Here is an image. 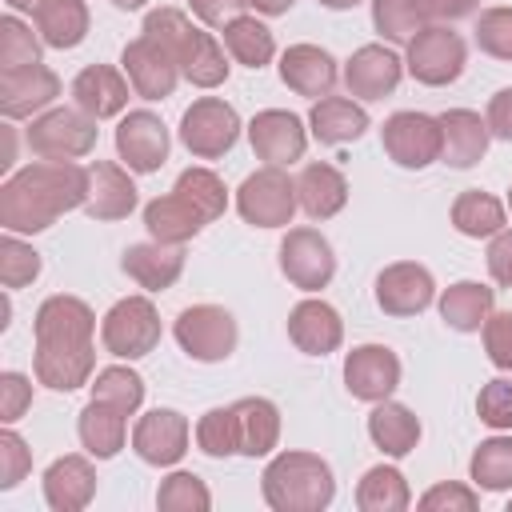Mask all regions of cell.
I'll list each match as a JSON object with an SVG mask.
<instances>
[{
    "label": "cell",
    "mask_w": 512,
    "mask_h": 512,
    "mask_svg": "<svg viewBox=\"0 0 512 512\" xmlns=\"http://www.w3.org/2000/svg\"><path fill=\"white\" fill-rule=\"evenodd\" d=\"M120 268L128 280H136L144 292H164L180 280L184 272V248L180 244H160V240H148V244H128L124 256H120Z\"/></svg>",
    "instance_id": "obj_27"
},
{
    "label": "cell",
    "mask_w": 512,
    "mask_h": 512,
    "mask_svg": "<svg viewBox=\"0 0 512 512\" xmlns=\"http://www.w3.org/2000/svg\"><path fill=\"white\" fill-rule=\"evenodd\" d=\"M436 300V280L416 260H396L376 276V304L384 316H420Z\"/></svg>",
    "instance_id": "obj_19"
},
{
    "label": "cell",
    "mask_w": 512,
    "mask_h": 512,
    "mask_svg": "<svg viewBox=\"0 0 512 512\" xmlns=\"http://www.w3.org/2000/svg\"><path fill=\"white\" fill-rule=\"evenodd\" d=\"M508 512H512V500H508Z\"/></svg>",
    "instance_id": "obj_62"
},
{
    "label": "cell",
    "mask_w": 512,
    "mask_h": 512,
    "mask_svg": "<svg viewBox=\"0 0 512 512\" xmlns=\"http://www.w3.org/2000/svg\"><path fill=\"white\" fill-rule=\"evenodd\" d=\"M196 448L212 460H228V456H240V432H236V412L232 404L224 408H208L200 420H196Z\"/></svg>",
    "instance_id": "obj_41"
},
{
    "label": "cell",
    "mask_w": 512,
    "mask_h": 512,
    "mask_svg": "<svg viewBox=\"0 0 512 512\" xmlns=\"http://www.w3.org/2000/svg\"><path fill=\"white\" fill-rule=\"evenodd\" d=\"M288 340L304 356H328L344 344V320L328 300L308 296L288 312Z\"/></svg>",
    "instance_id": "obj_24"
},
{
    "label": "cell",
    "mask_w": 512,
    "mask_h": 512,
    "mask_svg": "<svg viewBox=\"0 0 512 512\" xmlns=\"http://www.w3.org/2000/svg\"><path fill=\"white\" fill-rule=\"evenodd\" d=\"M436 120H440V136H444L440 160L448 168H460V172L476 168L484 160V152H488V140H492L488 120L480 112H472V108H448Z\"/></svg>",
    "instance_id": "obj_25"
},
{
    "label": "cell",
    "mask_w": 512,
    "mask_h": 512,
    "mask_svg": "<svg viewBox=\"0 0 512 512\" xmlns=\"http://www.w3.org/2000/svg\"><path fill=\"white\" fill-rule=\"evenodd\" d=\"M440 320L452 332H480L484 320L496 312V288L480 284V280H456L440 292Z\"/></svg>",
    "instance_id": "obj_34"
},
{
    "label": "cell",
    "mask_w": 512,
    "mask_h": 512,
    "mask_svg": "<svg viewBox=\"0 0 512 512\" xmlns=\"http://www.w3.org/2000/svg\"><path fill=\"white\" fill-rule=\"evenodd\" d=\"M324 8H332V12H344V8H356L360 0H320Z\"/></svg>",
    "instance_id": "obj_60"
},
{
    "label": "cell",
    "mask_w": 512,
    "mask_h": 512,
    "mask_svg": "<svg viewBox=\"0 0 512 512\" xmlns=\"http://www.w3.org/2000/svg\"><path fill=\"white\" fill-rule=\"evenodd\" d=\"M472 40L492 60H512V8H484L476 16Z\"/></svg>",
    "instance_id": "obj_47"
},
{
    "label": "cell",
    "mask_w": 512,
    "mask_h": 512,
    "mask_svg": "<svg viewBox=\"0 0 512 512\" xmlns=\"http://www.w3.org/2000/svg\"><path fill=\"white\" fill-rule=\"evenodd\" d=\"M32 24L40 32V40L48 48H76L84 44L88 28H92V12L84 0H44L36 12H32Z\"/></svg>",
    "instance_id": "obj_35"
},
{
    "label": "cell",
    "mask_w": 512,
    "mask_h": 512,
    "mask_svg": "<svg viewBox=\"0 0 512 512\" xmlns=\"http://www.w3.org/2000/svg\"><path fill=\"white\" fill-rule=\"evenodd\" d=\"M476 416L496 432L512 428V376H496L476 392Z\"/></svg>",
    "instance_id": "obj_48"
},
{
    "label": "cell",
    "mask_w": 512,
    "mask_h": 512,
    "mask_svg": "<svg viewBox=\"0 0 512 512\" xmlns=\"http://www.w3.org/2000/svg\"><path fill=\"white\" fill-rule=\"evenodd\" d=\"M428 8L424 0H372V28L388 40V44H412L416 32L428 28Z\"/></svg>",
    "instance_id": "obj_40"
},
{
    "label": "cell",
    "mask_w": 512,
    "mask_h": 512,
    "mask_svg": "<svg viewBox=\"0 0 512 512\" xmlns=\"http://www.w3.org/2000/svg\"><path fill=\"white\" fill-rule=\"evenodd\" d=\"M380 144L388 152V160L396 168H408V172H420L428 164L440 160V148H444V136H440V120L428 116V112H392L380 128Z\"/></svg>",
    "instance_id": "obj_11"
},
{
    "label": "cell",
    "mask_w": 512,
    "mask_h": 512,
    "mask_svg": "<svg viewBox=\"0 0 512 512\" xmlns=\"http://www.w3.org/2000/svg\"><path fill=\"white\" fill-rule=\"evenodd\" d=\"M44 504L52 512H80L92 504L96 496V468L88 456L80 452H68V456H56L48 468H44Z\"/></svg>",
    "instance_id": "obj_23"
},
{
    "label": "cell",
    "mask_w": 512,
    "mask_h": 512,
    "mask_svg": "<svg viewBox=\"0 0 512 512\" xmlns=\"http://www.w3.org/2000/svg\"><path fill=\"white\" fill-rule=\"evenodd\" d=\"M220 40H224V48H228V56H232L236 64L256 68V72H260L264 64H272V56H276V36H272V28H268L264 20H256V16H244V12L220 28Z\"/></svg>",
    "instance_id": "obj_37"
},
{
    "label": "cell",
    "mask_w": 512,
    "mask_h": 512,
    "mask_svg": "<svg viewBox=\"0 0 512 512\" xmlns=\"http://www.w3.org/2000/svg\"><path fill=\"white\" fill-rule=\"evenodd\" d=\"M296 200L308 220H332L348 204V180L328 160H308L296 176Z\"/></svg>",
    "instance_id": "obj_28"
},
{
    "label": "cell",
    "mask_w": 512,
    "mask_h": 512,
    "mask_svg": "<svg viewBox=\"0 0 512 512\" xmlns=\"http://www.w3.org/2000/svg\"><path fill=\"white\" fill-rule=\"evenodd\" d=\"M180 196H188L200 212H204V220L212 224V220H220L224 216V208H228V188H224V180L212 172V168H184L180 176H176V184H172Z\"/></svg>",
    "instance_id": "obj_43"
},
{
    "label": "cell",
    "mask_w": 512,
    "mask_h": 512,
    "mask_svg": "<svg viewBox=\"0 0 512 512\" xmlns=\"http://www.w3.org/2000/svg\"><path fill=\"white\" fill-rule=\"evenodd\" d=\"M4 4H8L12 12H36V8L44 4V0H4Z\"/></svg>",
    "instance_id": "obj_58"
},
{
    "label": "cell",
    "mask_w": 512,
    "mask_h": 512,
    "mask_svg": "<svg viewBox=\"0 0 512 512\" xmlns=\"http://www.w3.org/2000/svg\"><path fill=\"white\" fill-rule=\"evenodd\" d=\"M236 140H240V116L220 96H200L180 116V144L196 160H220L236 148Z\"/></svg>",
    "instance_id": "obj_10"
},
{
    "label": "cell",
    "mask_w": 512,
    "mask_h": 512,
    "mask_svg": "<svg viewBox=\"0 0 512 512\" xmlns=\"http://www.w3.org/2000/svg\"><path fill=\"white\" fill-rule=\"evenodd\" d=\"M100 344L104 352L120 360H140L156 352L160 344V312L148 296H124L116 300L100 320Z\"/></svg>",
    "instance_id": "obj_6"
},
{
    "label": "cell",
    "mask_w": 512,
    "mask_h": 512,
    "mask_svg": "<svg viewBox=\"0 0 512 512\" xmlns=\"http://www.w3.org/2000/svg\"><path fill=\"white\" fill-rule=\"evenodd\" d=\"M452 228L468 240H492L504 224H508V208L492 196V192H480V188H464L456 200H452Z\"/></svg>",
    "instance_id": "obj_36"
},
{
    "label": "cell",
    "mask_w": 512,
    "mask_h": 512,
    "mask_svg": "<svg viewBox=\"0 0 512 512\" xmlns=\"http://www.w3.org/2000/svg\"><path fill=\"white\" fill-rule=\"evenodd\" d=\"M120 68H124V76H128V84H132V92H136L140 100H164V96H172L176 84L184 80L176 56H172L160 40H152V36H144V32L124 44Z\"/></svg>",
    "instance_id": "obj_13"
},
{
    "label": "cell",
    "mask_w": 512,
    "mask_h": 512,
    "mask_svg": "<svg viewBox=\"0 0 512 512\" xmlns=\"http://www.w3.org/2000/svg\"><path fill=\"white\" fill-rule=\"evenodd\" d=\"M156 508L160 512H208L212 492L196 472H168L156 488Z\"/></svg>",
    "instance_id": "obj_44"
},
{
    "label": "cell",
    "mask_w": 512,
    "mask_h": 512,
    "mask_svg": "<svg viewBox=\"0 0 512 512\" xmlns=\"http://www.w3.org/2000/svg\"><path fill=\"white\" fill-rule=\"evenodd\" d=\"M464 64H468V44L448 24H428L424 32H416L408 44V56H404V72L428 88H444V84L460 80Z\"/></svg>",
    "instance_id": "obj_8"
},
{
    "label": "cell",
    "mask_w": 512,
    "mask_h": 512,
    "mask_svg": "<svg viewBox=\"0 0 512 512\" xmlns=\"http://www.w3.org/2000/svg\"><path fill=\"white\" fill-rule=\"evenodd\" d=\"M296 208H300L296 180L284 168L264 164L252 176H244V184L236 188V212L252 228H288Z\"/></svg>",
    "instance_id": "obj_5"
},
{
    "label": "cell",
    "mask_w": 512,
    "mask_h": 512,
    "mask_svg": "<svg viewBox=\"0 0 512 512\" xmlns=\"http://www.w3.org/2000/svg\"><path fill=\"white\" fill-rule=\"evenodd\" d=\"M204 212L188 200V196H180L176 188L168 192V196H156V200H148L144 204V228H148V236L152 240H160V244H188L192 236H200L204 232Z\"/></svg>",
    "instance_id": "obj_29"
},
{
    "label": "cell",
    "mask_w": 512,
    "mask_h": 512,
    "mask_svg": "<svg viewBox=\"0 0 512 512\" xmlns=\"http://www.w3.org/2000/svg\"><path fill=\"white\" fill-rule=\"evenodd\" d=\"M92 176L76 160H32L0 184V228L16 236H36L52 228L64 212L88 204Z\"/></svg>",
    "instance_id": "obj_2"
},
{
    "label": "cell",
    "mask_w": 512,
    "mask_h": 512,
    "mask_svg": "<svg viewBox=\"0 0 512 512\" xmlns=\"http://www.w3.org/2000/svg\"><path fill=\"white\" fill-rule=\"evenodd\" d=\"M484 120H488V132H492L496 140H512V88H500V92L488 100Z\"/></svg>",
    "instance_id": "obj_55"
},
{
    "label": "cell",
    "mask_w": 512,
    "mask_h": 512,
    "mask_svg": "<svg viewBox=\"0 0 512 512\" xmlns=\"http://www.w3.org/2000/svg\"><path fill=\"white\" fill-rule=\"evenodd\" d=\"M260 496L272 512H324L336 496V476L332 464L316 452H276L264 464L260 476Z\"/></svg>",
    "instance_id": "obj_4"
},
{
    "label": "cell",
    "mask_w": 512,
    "mask_h": 512,
    "mask_svg": "<svg viewBox=\"0 0 512 512\" xmlns=\"http://www.w3.org/2000/svg\"><path fill=\"white\" fill-rule=\"evenodd\" d=\"M412 504V488L400 468L376 464L356 484V508L360 512H404Z\"/></svg>",
    "instance_id": "obj_38"
},
{
    "label": "cell",
    "mask_w": 512,
    "mask_h": 512,
    "mask_svg": "<svg viewBox=\"0 0 512 512\" xmlns=\"http://www.w3.org/2000/svg\"><path fill=\"white\" fill-rule=\"evenodd\" d=\"M232 412H236V432H240V456L248 460L272 456V448L280 444V408L268 396H240Z\"/></svg>",
    "instance_id": "obj_32"
},
{
    "label": "cell",
    "mask_w": 512,
    "mask_h": 512,
    "mask_svg": "<svg viewBox=\"0 0 512 512\" xmlns=\"http://www.w3.org/2000/svg\"><path fill=\"white\" fill-rule=\"evenodd\" d=\"M128 172H132V168H120V164H112V160H92V164H88L92 192H88L84 212H88L92 220L108 224V220L132 216V208H136L140 196H136V184H132Z\"/></svg>",
    "instance_id": "obj_26"
},
{
    "label": "cell",
    "mask_w": 512,
    "mask_h": 512,
    "mask_svg": "<svg viewBox=\"0 0 512 512\" xmlns=\"http://www.w3.org/2000/svg\"><path fill=\"white\" fill-rule=\"evenodd\" d=\"M248 144L252 152L272 164V168H288L296 160H304V148H308V128L296 112L288 108H264L248 120Z\"/></svg>",
    "instance_id": "obj_15"
},
{
    "label": "cell",
    "mask_w": 512,
    "mask_h": 512,
    "mask_svg": "<svg viewBox=\"0 0 512 512\" xmlns=\"http://www.w3.org/2000/svg\"><path fill=\"white\" fill-rule=\"evenodd\" d=\"M40 268H44V260H40V252L32 244H24L16 232H4L0 236V284L8 292L32 284L40 276Z\"/></svg>",
    "instance_id": "obj_45"
},
{
    "label": "cell",
    "mask_w": 512,
    "mask_h": 512,
    "mask_svg": "<svg viewBox=\"0 0 512 512\" xmlns=\"http://www.w3.org/2000/svg\"><path fill=\"white\" fill-rule=\"evenodd\" d=\"M280 272L300 292H320L336 276V252L324 232L316 228H288L280 240Z\"/></svg>",
    "instance_id": "obj_12"
},
{
    "label": "cell",
    "mask_w": 512,
    "mask_h": 512,
    "mask_svg": "<svg viewBox=\"0 0 512 512\" xmlns=\"http://www.w3.org/2000/svg\"><path fill=\"white\" fill-rule=\"evenodd\" d=\"M112 4H116L120 12H140V8L148 4V0H112Z\"/></svg>",
    "instance_id": "obj_59"
},
{
    "label": "cell",
    "mask_w": 512,
    "mask_h": 512,
    "mask_svg": "<svg viewBox=\"0 0 512 512\" xmlns=\"http://www.w3.org/2000/svg\"><path fill=\"white\" fill-rule=\"evenodd\" d=\"M32 408V380L24 372H0V420L16 424Z\"/></svg>",
    "instance_id": "obj_52"
},
{
    "label": "cell",
    "mask_w": 512,
    "mask_h": 512,
    "mask_svg": "<svg viewBox=\"0 0 512 512\" xmlns=\"http://www.w3.org/2000/svg\"><path fill=\"white\" fill-rule=\"evenodd\" d=\"M68 92H72V104L80 112H88L92 120L124 116L128 96H136L132 84H128V76H124V68H112V64H88V68H80L72 76V88Z\"/></svg>",
    "instance_id": "obj_21"
},
{
    "label": "cell",
    "mask_w": 512,
    "mask_h": 512,
    "mask_svg": "<svg viewBox=\"0 0 512 512\" xmlns=\"http://www.w3.org/2000/svg\"><path fill=\"white\" fill-rule=\"evenodd\" d=\"M172 336L180 344L184 356L200 360V364H220L236 352V340H240V328H236V316L220 304H192L176 316L172 324Z\"/></svg>",
    "instance_id": "obj_7"
},
{
    "label": "cell",
    "mask_w": 512,
    "mask_h": 512,
    "mask_svg": "<svg viewBox=\"0 0 512 512\" xmlns=\"http://www.w3.org/2000/svg\"><path fill=\"white\" fill-rule=\"evenodd\" d=\"M168 148H172V140H168V128H164V120L156 112L132 108V112L120 116V124H116V152H120V160L132 172H140V176L160 172V164L168 160Z\"/></svg>",
    "instance_id": "obj_17"
},
{
    "label": "cell",
    "mask_w": 512,
    "mask_h": 512,
    "mask_svg": "<svg viewBox=\"0 0 512 512\" xmlns=\"http://www.w3.org/2000/svg\"><path fill=\"white\" fill-rule=\"evenodd\" d=\"M188 8L204 28H224L248 8V0H188Z\"/></svg>",
    "instance_id": "obj_54"
},
{
    "label": "cell",
    "mask_w": 512,
    "mask_h": 512,
    "mask_svg": "<svg viewBox=\"0 0 512 512\" xmlns=\"http://www.w3.org/2000/svg\"><path fill=\"white\" fill-rule=\"evenodd\" d=\"M280 80L284 88H292L296 96H308V100H324L332 96L336 80H340V68L332 60L328 48L320 44H288L280 52Z\"/></svg>",
    "instance_id": "obj_22"
},
{
    "label": "cell",
    "mask_w": 512,
    "mask_h": 512,
    "mask_svg": "<svg viewBox=\"0 0 512 512\" xmlns=\"http://www.w3.org/2000/svg\"><path fill=\"white\" fill-rule=\"evenodd\" d=\"M60 96V76L48 64H24V68H8L0 72V116L4 120H28L52 108V100Z\"/></svg>",
    "instance_id": "obj_18"
},
{
    "label": "cell",
    "mask_w": 512,
    "mask_h": 512,
    "mask_svg": "<svg viewBox=\"0 0 512 512\" xmlns=\"http://www.w3.org/2000/svg\"><path fill=\"white\" fill-rule=\"evenodd\" d=\"M416 508H424V512H476V508H480V492L468 488V484L444 480V484H432V488L416 500Z\"/></svg>",
    "instance_id": "obj_50"
},
{
    "label": "cell",
    "mask_w": 512,
    "mask_h": 512,
    "mask_svg": "<svg viewBox=\"0 0 512 512\" xmlns=\"http://www.w3.org/2000/svg\"><path fill=\"white\" fill-rule=\"evenodd\" d=\"M484 352L500 372H512V312H492L480 328Z\"/></svg>",
    "instance_id": "obj_51"
},
{
    "label": "cell",
    "mask_w": 512,
    "mask_h": 512,
    "mask_svg": "<svg viewBox=\"0 0 512 512\" xmlns=\"http://www.w3.org/2000/svg\"><path fill=\"white\" fill-rule=\"evenodd\" d=\"M28 148L36 160H80L96 148V120L88 112L72 108H48L32 116L28 128Z\"/></svg>",
    "instance_id": "obj_9"
},
{
    "label": "cell",
    "mask_w": 512,
    "mask_h": 512,
    "mask_svg": "<svg viewBox=\"0 0 512 512\" xmlns=\"http://www.w3.org/2000/svg\"><path fill=\"white\" fill-rule=\"evenodd\" d=\"M88 388H92L96 400H108V404L124 408L128 416L144 404V376H140L136 368H124V364H108V368H100V372L92 376Z\"/></svg>",
    "instance_id": "obj_42"
},
{
    "label": "cell",
    "mask_w": 512,
    "mask_h": 512,
    "mask_svg": "<svg viewBox=\"0 0 512 512\" xmlns=\"http://www.w3.org/2000/svg\"><path fill=\"white\" fill-rule=\"evenodd\" d=\"M40 48H44L40 32H32L20 16H4L0 20V72L36 64L40 60Z\"/></svg>",
    "instance_id": "obj_46"
},
{
    "label": "cell",
    "mask_w": 512,
    "mask_h": 512,
    "mask_svg": "<svg viewBox=\"0 0 512 512\" xmlns=\"http://www.w3.org/2000/svg\"><path fill=\"white\" fill-rule=\"evenodd\" d=\"M344 388L364 404L388 400L400 388V356L388 344H356L344 356Z\"/></svg>",
    "instance_id": "obj_16"
},
{
    "label": "cell",
    "mask_w": 512,
    "mask_h": 512,
    "mask_svg": "<svg viewBox=\"0 0 512 512\" xmlns=\"http://www.w3.org/2000/svg\"><path fill=\"white\" fill-rule=\"evenodd\" d=\"M192 424L184 412L176 408H152L132 424V452L152 464V468H172L184 460L188 440H192Z\"/></svg>",
    "instance_id": "obj_14"
},
{
    "label": "cell",
    "mask_w": 512,
    "mask_h": 512,
    "mask_svg": "<svg viewBox=\"0 0 512 512\" xmlns=\"http://www.w3.org/2000/svg\"><path fill=\"white\" fill-rule=\"evenodd\" d=\"M76 436H80V444H84L88 456L112 460V456L124 448V440H128V412L116 408V404H108V400H96V396H92V400L80 408Z\"/></svg>",
    "instance_id": "obj_31"
},
{
    "label": "cell",
    "mask_w": 512,
    "mask_h": 512,
    "mask_svg": "<svg viewBox=\"0 0 512 512\" xmlns=\"http://www.w3.org/2000/svg\"><path fill=\"white\" fill-rule=\"evenodd\" d=\"M368 440L384 456L400 460V456H408L420 444V420H416V412L408 404L388 396V400L372 404V412H368Z\"/></svg>",
    "instance_id": "obj_33"
},
{
    "label": "cell",
    "mask_w": 512,
    "mask_h": 512,
    "mask_svg": "<svg viewBox=\"0 0 512 512\" xmlns=\"http://www.w3.org/2000/svg\"><path fill=\"white\" fill-rule=\"evenodd\" d=\"M508 212H512V188H508Z\"/></svg>",
    "instance_id": "obj_61"
},
{
    "label": "cell",
    "mask_w": 512,
    "mask_h": 512,
    "mask_svg": "<svg viewBox=\"0 0 512 512\" xmlns=\"http://www.w3.org/2000/svg\"><path fill=\"white\" fill-rule=\"evenodd\" d=\"M32 372L52 392H76L96 376V312L68 292L44 296L32 316Z\"/></svg>",
    "instance_id": "obj_1"
},
{
    "label": "cell",
    "mask_w": 512,
    "mask_h": 512,
    "mask_svg": "<svg viewBox=\"0 0 512 512\" xmlns=\"http://www.w3.org/2000/svg\"><path fill=\"white\" fill-rule=\"evenodd\" d=\"M488 276L500 288H512V228H500L488 240Z\"/></svg>",
    "instance_id": "obj_53"
},
{
    "label": "cell",
    "mask_w": 512,
    "mask_h": 512,
    "mask_svg": "<svg viewBox=\"0 0 512 512\" xmlns=\"http://www.w3.org/2000/svg\"><path fill=\"white\" fill-rule=\"evenodd\" d=\"M144 36L160 40L176 56L180 76L188 84H196V88H220L228 80V72H232L224 40H216L204 28H196L180 8H152L144 16Z\"/></svg>",
    "instance_id": "obj_3"
},
{
    "label": "cell",
    "mask_w": 512,
    "mask_h": 512,
    "mask_svg": "<svg viewBox=\"0 0 512 512\" xmlns=\"http://www.w3.org/2000/svg\"><path fill=\"white\" fill-rule=\"evenodd\" d=\"M368 112L364 104H356V96H324V100H312V112H308V132L320 140V144H352L368 132Z\"/></svg>",
    "instance_id": "obj_30"
},
{
    "label": "cell",
    "mask_w": 512,
    "mask_h": 512,
    "mask_svg": "<svg viewBox=\"0 0 512 512\" xmlns=\"http://www.w3.org/2000/svg\"><path fill=\"white\" fill-rule=\"evenodd\" d=\"M28 472H32V448L24 444L16 428H4L0 432V488L12 492Z\"/></svg>",
    "instance_id": "obj_49"
},
{
    "label": "cell",
    "mask_w": 512,
    "mask_h": 512,
    "mask_svg": "<svg viewBox=\"0 0 512 512\" xmlns=\"http://www.w3.org/2000/svg\"><path fill=\"white\" fill-rule=\"evenodd\" d=\"M292 4H296V0H248V8L260 12V16H284Z\"/></svg>",
    "instance_id": "obj_57"
},
{
    "label": "cell",
    "mask_w": 512,
    "mask_h": 512,
    "mask_svg": "<svg viewBox=\"0 0 512 512\" xmlns=\"http://www.w3.org/2000/svg\"><path fill=\"white\" fill-rule=\"evenodd\" d=\"M468 476L480 492H512V436H488L468 460Z\"/></svg>",
    "instance_id": "obj_39"
},
{
    "label": "cell",
    "mask_w": 512,
    "mask_h": 512,
    "mask_svg": "<svg viewBox=\"0 0 512 512\" xmlns=\"http://www.w3.org/2000/svg\"><path fill=\"white\" fill-rule=\"evenodd\" d=\"M344 88L356 100H384L396 92L400 76H404V60L384 48V44H360L348 60H344Z\"/></svg>",
    "instance_id": "obj_20"
},
{
    "label": "cell",
    "mask_w": 512,
    "mask_h": 512,
    "mask_svg": "<svg viewBox=\"0 0 512 512\" xmlns=\"http://www.w3.org/2000/svg\"><path fill=\"white\" fill-rule=\"evenodd\" d=\"M424 8H428V16H432V20L452 24V20L472 16V12L480 8V0H424Z\"/></svg>",
    "instance_id": "obj_56"
}]
</instances>
